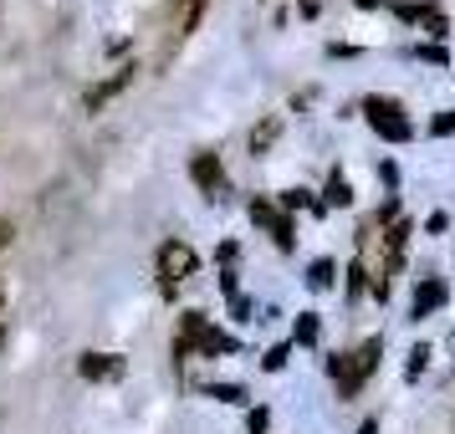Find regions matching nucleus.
I'll use <instances>...</instances> for the list:
<instances>
[{
  "mask_svg": "<svg viewBox=\"0 0 455 434\" xmlns=\"http://www.w3.org/2000/svg\"><path fill=\"white\" fill-rule=\"evenodd\" d=\"M276 133H282V118H267V123L251 133V154H267V148L276 144Z\"/></svg>",
  "mask_w": 455,
  "mask_h": 434,
  "instance_id": "nucleus-15",
  "label": "nucleus"
},
{
  "mask_svg": "<svg viewBox=\"0 0 455 434\" xmlns=\"http://www.w3.org/2000/svg\"><path fill=\"white\" fill-rule=\"evenodd\" d=\"M128 83H133V67H118L113 77H103V83H98V87H87L83 107H87V113H103V107L113 103V98H118V92H124Z\"/></svg>",
  "mask_w": 455,
  "mask_h": 434,
  "instance_id": "nucleus-9",
  "label": "nucleus"
},
{
  "mask_svg": "<svg viewBox=\"0 0 455 434\" xmlns=\"http://www.w3.org/2000/svg\"><path fill=\"white\" fill-rule=\"evenodd\" d=\"M430 133H435V138H451V133H455V107H445V113L435 118V123H430Z\"/></svg>",
  "mask_w": 455,
  "mask_h": 434,
  "instance_id": "nucleus-22",
  "label": "nucleus"
},
{
  "mask_svg": "<svg viewBox=\"0 0 455 434\" xmlns=\"http://www.w3.org/2000/svg\"><path fill=\"white\" fill-rule=\"evenodd\" d=\"M363 276H369V266H363V256H358V261L348 266V296H363V287H369Z\"/></svg>",
  "mask_w": 455,
  "mask_h": 434,
  "instance_id": "nucleus-19",
  "label": "nucleus"
},
{
  "mask_svg": "<svg viewBox=\"0 0 455 434\" xmlns=\"http://www.w3.org/2000/svg\"><path fill=\"white\" fill-rule=\"evenodd\" d=\"M425 368H430V348L419 343V348H410V368H404V378H419Z\"/></svg>",
  "mask_w": 455,
  "mask_h": 434,
  "instance_id": "nucleus-20",
  "label": "nucleus"
},
{
  "mask_svg": "<svg viewBox=\"0 0 455 434\" xmlns=\"http://www.w3.org/2000/svg\"><path fill=\"white\" fill-rule=\"evenodd\" d=\"M369 123H373V133L389 138V144H410L414 138V123L404 118V113H384V118H369Z\"/></svg>",
  "mask_w": 455,
  "mask_h": 434,
  "instance_id": "nucleus-10",
  "label": "nucleus"
},
{
  "mask_svg": "<svg viewBox=\"0 0 455 434\" xmlns=\"http://www.w3.org/2000/svg\"><path fill=\"white\" fill-rule=\"evenodd\" d=\"M77 373H83L87 383H118L124 378V358L118 352H83L77 358Z\"/></svg>",
  "mask_w": 455,
  "mask_h": 434,
  "instance_id": "nucleus-6",
  "label": "nucleus"
},
{
  "mask_svg": "<svg viewBox=\"0 0 455 434\" xmlns=\"http://www.w3.org/2000/svg\"><path fill=\"white\" fill-rule=\"evenodd\" d=\"M287 358H291V343H276V348L261 358V368H267V373H282V368H287Z\"/></svg>",
  "mask_w": 455,
  "mask_h": 434,
  "instance_id": "nucleus-18",
  "label": "nucleus"
},
{
  "mask_svg": "<svg viewBox=\"0 0 455 434\" xmlns=\"http://www.w3.org/2000/svg\"><path fill=\"white\" fill-rule=\"evenodd\" d=\"M251 220H256V225H267L271 230V241H276V246L282 250H291L297 246V235H291V215H282V209L271 205V200H251Z\"/></svg>",
  "mask_w": 455,
  "mask_h": 434,
  "instance_id": "nucleus-5",
  "label": "nucleus"
},
{
  "mask_svg": "<svg viewBox=\"0 0 455 434\" xmlns=\"http://www.w3.org/2000/svg\"><path fill=\"white\" fill-rule=\"evenodd\" d=\"M210 398H220V404H246V389L241 383H210Z\"/></svg>",
  "mask_w": 455,
  "mask_h": 434,
  "instance_id": "nucleus-17",
  "label": "nucleus"
},
{
  "mask_svg": "<svg viewBox=\"0 0 455 434\" xmlns=\"http://www.w3.org/2000/svg\"><path fill=\"white\" fill-rule=\"evenodd\" d=\"M205 5L210 0H174V16H169V46L189 42V31L205 21Z\"/></svg>",
  "mask_w": 455,
  "mask_h": 434,
  "instance_id": "nucleus-7",
  "label": "nucleus"
},
{
  "mask_svg": "<svg viewBox=\"0 0 455 434\" xmlns=\"http://www.w3.org/2000/svg\"><path fill=\"white\" fill-rule=\"evenodd\" d=\"M451 302V291H445V281L440 276H425L419 287H414V296H410V317L419 322V317H430V312H440Z\"/></svg>",
  "mask_w": 455,
  "mask_h": 434,
  "instance_id": "nucleus-8",
  "label": "nucleus"
},
{
  "mask_svg": "<svg viewBox=\"0 0 455 434\" xmlns=\"http://www.w3.org/2000/svg\"><path fill=\"white\" fill-rule=\"evenodd\" d=\"M195 266H200V256H195L185 241H164V246H159V287H164V296H174V287H180L185 276H195Z\"/></svg>",
  "mask_w": 455,
  "mask_h": 434,
  "instance_id": "nucleus-3",
  "label": "nucleus"
},
{
  "mask_svg": "<svg viewBox=\"0 0 455 434\" xmlns=\"http://www.w3.org/2000/svg\"><path fill=\"white\" fill-rule=\"evenodd\" d=\"M414 57H419V62H435V67H445V62H451V57H445V46H440V42H430V46H414Z\"/></svg>",
  "mask_w": 455,
  "mask_h": 434,
  "instance_id": "nucleus-21",
  "label": "nucleus"
},
{
  "mask_svg": "<svg viewBox=\"0 0 455 434\" xmlns=\"http://www.w3.org/2000/svg\"><path fill=\"white\" fill-rule=\"evenodd\" d=\"M189 179L200 185V194H205V200H226V194H230L226 169H220V159H215V154H195V159H189Z\"/></svg>",
  "mask_w": 455,
  "mask_h": 434,
  "instance_id": "nucleus-4",
  "label": "nucleus"
},
{
  "mask_svg": "<svg viewBox=\"0 0 455 434\" xmlns=\"http://www.w3.org/2000/svg\"><path fill=\"white\" fill-rule=\"evenodd\" d=\"M323 205H338V209H343V205H353V185L343 179V174H338V169H332L328 189H323ZM323 205H317V209H323Z\"/></svg>",
  "mask_w": 455,
  "mask_h": 434,
  "instance_id": "nucleus-13",
  "label": "nucleus"
},
{
  "mask_svg": "<svg viewBox=\"0 0 455 434\" xmlns=\"http://www.w3.org/2000/svg\"><path fill=\"white\" fill-rule=\"evenodd\" d=\"M230 312H235V317H241V322H246V317H251V302H246V296H241V291H235V296H230Z\"/></svg>",
  "mask_w": 455,
  "mask_h": 434,
  "instance_id": "nucleus-25",
  "label": "nucleus"
},
{
  "mask_svg": "<svg viewBox=\"0 0 455 434\" xmlns=\"http://www.w3.org/2000/svg\"><path fill=\"white\" fill-rule=\"evenodd\" d=\"M358 434H379V419H363V424H358Z\"/></svg>",
  "mask_w": 455,
  "mask_h": 434,
  "instance_id": "nucleus-28",
  "label": "nucleus"
},
{
  "mask_svg": "<svg viewBox=\"0 0 455 434\" xmlns=\"http://www.w3.org/2000/svg\"><path fill=\"white\" fill-rule=\"evenodd\" d=\"M353 5H358V11H379V5H384V0H353Z\"/></svg>",
  "mask_w": 455,
  "mask_h": 434,
  "instance_id": "nucleus-29",
  "label": "nucleus"
},
{
  "mask_svg": "<svg viewBox=\"0 0 455 434\" xmlns=\"http://www.w3.org/2000/svg\"><path fill=\"white\" fill-rule=\"evenodd\" d=\"M267 419H271L267 409H251V414H246V430H251V434H261V430H267Z\"/></svg>",
  "mask_w": 455,
  "mask_h": 434,
  "instance_id": "nucleus-24",
  "label": "nucleus"
},
{
  "mask_svg": "<svg viewBox=\"0 0 455 434\" xmlns=\"http://www.w3.org/2000/svg\"><path fill=\"white\" fill-rule=\"evenodd\" d=\"M414 21L425 26L435 42H440V36H451V21H445V11H440V5H430V0H425V5H414Z\"/></svg>",
  "mask_w": 455,
  "mask_h": 434,
  "instance_id": "nucleus-11",
  "label": "nucleus"
},
{
  "mask_svg": "<svg viewBox=\"0 0 455 434\" xmlns=\"http://www.w3.org/2000/svg\"><path fill=\"white\" fill-rule=\"evenodd\" d=\"M276 209L287 215V209H317V205H312V194H307V189H282V200H276Z\"/></svg>",
  "mask_w": 455,
  "mask_h": 434,
  "instance_id": "nucleus-16",
  "label": "nucleus"
},
{
  "mask_svg": "<svg viewBox=\"0 0 455 434\" xmlns=\"http://www.w3.org/2000/svg\"><path fill=\"white\" fill-rule=\"evenodd\" d=\"M241 343L230 337V332L210 327L205 312H185L180 317V337H174V358H189V352H205V358H215V352H235Z\"/></svg>",
  "mask_w": 455,
  "mask_h": 434,
  "instance_id": "nucleus-2",
  "label": "nucleus"
},
{
  "mask_svg": "<svg viewBox=\"0 0 455 434\" xmlns=\"http://www.w3.org/2000/svg\"><path fill=\"white\" fill-rule=\"evenodd\" d=\"M220 291H226V296H235V271H230V266L220 271Z\"/></svg>",
  "mask_w": 455,
  "mask_h": 434,
  "instance_id": "nucleus-26",
  "label": "nucleus"
},
{
  "mask_svg": "<svg viewBox=\"0 0 455 434\" xmlns=\"http://www.w3.org/2000/svg\"><path fill=\"white\" fill-rule=\"evenodd\" d=\"M11 235H16V225H11V220H0V246H11Z\"/></svg>",
  "mask_w": 455,
  "mask_h": 434,
  "instance_id": "nucleus-27",
  "label": "nucleus"
},
{
  "mask_svg": "<svg viewBox=\"0 0 455 434\" xmlns=\"http://www.w3.org/2000/svg\"><path fill=\"white\" fill-rule=\"evenodd\" d=\"M379 358H384V337H369L358 352H338V358H328V373L332 383H338V398H353V393L363 389L373 378V368H379Z\"/></svg>",
  "mask_w": 455,
  "mask_h": 434,
  "instance_id": "nucleus-1",
  "label": "nucleus"
},
{
  "mask_svg": "<svg viewBox=\"0 0 455 434\" xmlns=\"http://www.w3.org/2000/svg\"><path fill=\"white\" fill-rule=\"evenodd\" d=\"M0 307H5V296H0Z\"/></svg>",
  "mask_w": 455,
  "mask_h": 434,
  "instance_id": "nucleus-30",
  "label": "nucleus"
},
{
  "mask_svg": "<svg viewBox=\"0 0 455 434\" xmlns=\"http://www.w3.org/2000/svg\"><path fill=\"white\" fill-rule=\"evenodd\" d=\"M332 281H338V261H332V256H317V261L307 266V287L312 291H332Z\"/></svg>",
  "mask_w": 455,
  "mask_h": 434,
  "instance_id": "nucleus-12",
  "label": "nucleus"
},
{
  "mask_svg": "<svg viewBox=\"0 0 455 434\" xmlns=\"http://www.w3.org/2000/svg\"><path fill=\"white\" fill-rule=\"evenodd\" d=\"M363 113H369V118H384V113H399V103H394V98H369Z\"/></svg>",
  "mask_w": 455,
  "mask_h": 434,
  "instance_id": "nucleus-23",
  "label": "nucleus"
},
{
  "mask_svg": "<svg viewBox=\"0 0 455 434\" xmlns=\"http://www.w3.org/2000/svg\"><path fill=\"white\" fill-rule=\"evenodd\" d=\"M317 337H323V322H317V312H302V317H297V327H291V343L312 348Z\"/></svg>",
  "mask_w": 455,
  "mask_h": 434,
  "instance_id": "nucleus-14",
  "label": "nucleus"
}]
</instances>
